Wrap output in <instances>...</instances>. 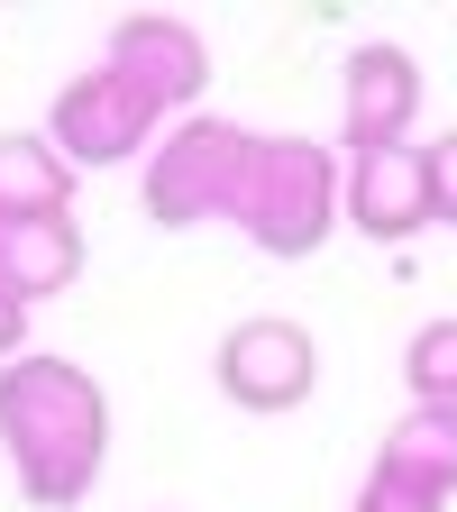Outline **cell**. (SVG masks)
I'll return each mask as SVG.
<instances>
[{"mask_svg": "<svg viewBox=\"0 0 457 512\" xmlns=\"http://www.w3.org/2000/svg\"><path fill=\"white\" fill-rule=\"evenodd\" d=\"M0 448H10V476L37 512H74L110 458V394L92 384V366L37 348L10 357L0 366Z\"/></svg>", "mask_w": 457, "mask_h": 512, "instance_id": "1", "label": "cell"}, {"mask_svg": "<svg viewBox=\"0 0 457 512\" xmlns=\"http://www.w3.org/2000/svg\"><path fill=\"white\" fill-rule=\"evenodd\" d=\"M229 220L266 256H293V266L320 256V238H330V220H339V156L320 138H256Z\"/></svg>", "mask_w": 457, "mask_h": 512, "instance_id": "2", "label": "cell"}, {"mask_svg": "<svg viewBox=\"0 0 457 512\" xmlns=\"http://www.w3.org/2000/svg\"><path fill=\"white\" fill-rule=\"evenodd\" d=\"M247 147H256V128H238V119H220V110L174 119L165 138H156V156H147V174H138L147 220H156V229H202V220H229L238 174H247Z\"/></svg>", "mask_w": 457, "mask_h": 512, "instance_id": "3", "label": "cell"}, {"mask_svg": "<svg viewBox=\"0 0 457 512\" xmlns=\"http://www.w3.org/2000/svg\"><path fill=\"white\" fill-rule=\"evenodd\" d=\"M211 375H220V394H229L238 412H302L311 384H320V348H311L302 320L256 311V320H238V330L220 339Z\"/></svg>", "mask_w": 457, "mask_h": 512, "instance_id": "4", "label": "cell"}, {"mask_svg": "<svg viewBox=\"0 0 457 512\" xmlns=\"http://www.w3.org/2000/svg\"><path fill=\"white\" fill-rule=\"evenodd\" d=\"M101 64H110V74L138 92V101H156L165 119L211 92V46H202V28L174 19V10H119Z\"/></svg>", "mask_w": 457, "mask_h": 512, "instance_id": "5", "label": "cell"}, {"mask_svg": "<svg viewBox=\"0 0 457 512\" xmlns=\"http://www.w3.org/2000/svg\"><path fill=\"white\" fill-rule=\"evenodd\" d=\"M457 503V412H403L348 512H448Z\"/></svg>", "mask_w": 457, "mask_h": 512, "instance_id": "6", "label": "cell"}, {"mask_svg": "<svg viewBox=\"0 0 457 512\" xmlns=\"http://www.w3.org/2000/svg\"><path fill=\"white\" fill-rule=\"evenodd\" d=\"M156 101H138L110 64H92V74H74L55 92V110H46V147L64 156V165H128L147 138H156Z\"/></svg>", "mask_w": 457, "mask_h": 512, "instance_id": "7", "label": "cell"}, {"mask_svg": "<svg viewBox=\"0 0 457 512\" xmlns=\"http://www.w3.org/2000/svg\"><path fill=\"white\" fill-rule=\"evenodd\" d=\"M412 119H421V64L394 37H366L348 55V74H339V138H348V156L412 147Z\"/></svg>", "mask_w": 457, "mask_h": 512, "instance_id": "8", "label": "cell"}, {"mask_svg": "<svg viewBox=\"0 0 457 512\" xmlns=\"http://www.w3.org/2000/svg\"><path fill=\"white\" fill-rule=\"evenodd\" d=\"M339 211L366 229V238H421L430 229V165L421 147H375V156H348L339 174Z\"/></svg>", "mask_w": 457, "mask_h": 512, "instance_id": "9", "label": "cell"}, {"mask_svg": "<svg viewBox=\"0 0 457 512\" xmlns=\"http://www.w3.org/2000/svg\"><path fill=\"white\" fill-rule=\"evenodd\" d=\"M74 275H83V229H74V211H46V220H10V229H0V284H10L28 311L46 293H64Z\"/></svg>", "mask_w": 457, "mask_h": 512, "instance_id": "10", "label": "cell"}, {"mask_svg": "<svg viewBox=\"0 0 457 512\" xmlns=\"http://www.w3.org/2000/svg\"><path fill=\"white\" fill-rule=\"evenodd\" d=\"M46 211H74V165L46 147V128H10L0 138V229Z\"/></svg>", "mask_w": 457, "mask_h": 512, "instance_id": "11", "label": "cell"}, {"mask_svg": "<svg viewBox=\"0 0 457 512\" xmlns=\"http://www.w3.org/2000/svg\"><path fill=\"white\" fill-rule=\"evenodd\" d=\"M403 394H412V412H457V320H421L412 330Z\"/></svg>", "mask_w": 457, "mask_h": 512, "instance_id": "12", "label": "cell"}, {"mask_svg": "<svg viewBox=\"0 0 457 512\" xmlns=\"http://www.w3.org/2000/svg\"><path fill=\"white\" fill-rule=\"evenodd\" d=\"M421 165H430V220L457 229V128H448L439 147H421Z\"/></svg>", "mask_w": 457, "mask_h": 512, "instance_id": "13", "label": "cell"}, {"mask_svg": "<svg viewBox=\"0 0 457 512\" xmlns=\"http://www.w3.org/2000/svg\"><path fill=\"white\" fill-rule=\"evenodd\" d=\"M10 357H28V302L0 284V366H10Z\"/></svg>", "mask_w": 457, "mask_h": 512, "instance_id": "14", "label": "cell"}]
</instances>
